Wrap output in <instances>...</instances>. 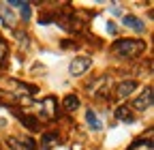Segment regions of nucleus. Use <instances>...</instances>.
<instances>
[{"instance_id":"nucleus-5","label":"nucleus","mask_w":154,"mask_h":150,"mask_svg":"<svg viewBox=\"0 0 154 150\" xmlns=\"http://www.w3.org/2000/svg\"><path fill=\"white\" fill-rule=\"evenodd\" d=\"M135 88H137V82L135 80H124V82H120V84H116V90H113V99L116 101H124L126 97H131L133 92H135Z\"/></svg>"},{"instance_id":"nucleus-9","label":"nucleus","mask_w":154,"mask_h":150,"mask_svg":"<svg viewBox=\"0 0 154 150\" xmlns=\"http://www.w3.org/2000/svg\"><path fill=\"white\" fill-rule=\"evenodd\" d=\"M122 24L128 26V28H133V30H137V32H143L146 30V24L139 20V17H135V15H124L122 17Z\"/></svg>"},{"instance_id":"nucleus-13","label":"nucleus","mask_w":154,"mask_h":150,"mask_svg":"<svg viewBox=\"0 0 154 150\" xmlns=\"http://www.w3.org/2000/svg\"><path fill=\"white\" fill-rule=\"evenodd\" d=\"M19 17H22L24 22H28L32 17V5L30 2H22V5H19Z\"/></svg>"},{"instance_id":"nucleus-17","label":"nucleus","mask_w":154,"mask_h":150,"mask_svg":"<svg viewBox=\"0 0 154 150\" xmlns=\"http://www.w3.org/2000/svg\"><path fill=\"white\" fill-rule=\"evenodd\" d=\"M15 36H17V41L22 43V47L26 49V47H28V43H30V41H28V36H26V34H22V32H15Z\"/></svg>"},{"instance_id":"nucleus-7","label":"nucleus","mask_w":154,"mask_h":150,"mask_svg":"<svg viewBox=\"0 0 154 150\" xmlns=\"http://www.w3.org/2000/svg\"><path fill=\"white\" fill-rule=\"evenodd\" d=\"M58 144H60V137H58V133H54V131H47V133L41 135V148L43 150H51Z\"/></svg>"},{"instance_id":"nucleus-6","label":"nucleus","mask_w":154,"mask_h":150,"mask_svg":"<svg viewBox=\"0 0 154 150\" xmlns=\"http://www.w3.org/2000/svg\"><path fill=\"white\" fill-rule=\"evenodd\" d=\"M109 80H107V75H103V77H99L90 88H88V92L92 97H96V99H105L107 97V88H109V84H107Z\"/></svg>"},{"instance_id":"nucleus-14","label":"nucleus","mask_w":154,"mask_h":150,"mask_svg":"<svg viewBox=\"0 0 154 150\" xmlns=\"http://www.w3.org/2000/svg\"><path fill=\"white\" fill-rule=\"evenodd\" d=\"M19 122L26 124L30 131H36V129H38V122H36V120H32V116H26V114H19Z\"/></svg>"},{"instance_id":"nucleus-16","label":"nucleus","mask_w":154,"mask_h":150,"mask_svg":"<svg viewBox=\"0 0 154 150\" xmlns=\"http://www.w3.org/2000/svg\"><path fill=\"white\" fill-rule=\"evenodd\" d=\"M7 56H9V47H7L5 39H0V69L5 67V60H7Z\"/></svg>"},{"instance_id":"nucleus-2","label":"nucleus","mask_w":154,"mask_h":150,"mask_svg":"<svg viewBox=\"0 0 154 150\" xmlns=\"http://www.w3.org/2000/svg\"><path fill=\"white\" fill-rule=\"evenodd\" d=\"M38 111H41V118L47 122H56L58 120V101L56 97H45L38 105Z\"/></svg>"},{"instance_id":"nucleus-1","label":"nucleus","mask_w":154,"mask_h":150,"mask_svg":"<svg viewBox=\"0 0 154 150\" xmlns=\"http://www.w3.org/2000/svg\"><path fill=\"white\" fill-rule=\"evenodd\" d=\"M146 49V43L139 41V39H120L111 45V54L118 56V58H126V60H133L141 56Z\"/></svg>"},{"instance_id":"nucleus-15","label":"nucleus","mask_w":154,"mask_h":150,"mask_svg":"<svg viewBox=\"0 0 154 150\" xmlns=\"http://www.w3.org/2000/svg\"><path fill=\"white\" fill-rule=\"evenodd\" d=\"M7 148H9V150H26L24 144L19 142L17 137H7Z\"/></svg>"},{"instance_id":"nucleus-11","label":"nucleus","mask_w":154,"mask_h":150,"mask_svg":"<svg viewBox=\"0 0 154 150\" xmlns=\"http://www.w3.org/2000/svg\"><path fill=\"white\" fill-rule=\"evenodd\" d=\"M77 107H79V99H77V95H66L64 97V109L69 111V114H73Z\"/></svg>"},{"instance_id":"nucleus-4","label":"nucleus","mask_w":154,"mask_h":150,"mask_svg":"<svg viewBox=\"0 0 154 150\" xmlns=\"http://www.w3.org/2000/svg\"><path fill=\"white\" fill-rule=\"evenodd\" d=\"M152 99H154V90H152V86H146V88H143V92H141V95L133 101L131 109L146 111V109H150V107H152Z\"/></svg>"},{"instance_id":"nucleus-8","label":"nucleus","mask_w":154,"mask_h":150,"mask_svg":"<svg viewBox=\"0 0 154 150\" xmlns=\"http://www.w3.org/2000/svg\"><path fill=\"white\" fill-rule=\"evenodd\" d=\"M116 118H118L120 122H126V124H133L135 122V114H133V109L126 107V105H120L118 109H116Z\"/></svg>"},{"instance_id":"nucleus-3","label":"nucleus","mask_w":154,"mask_h":150,"mask_svg":"<svg viewBox=\"0 0 154 150\" xmlns=\"http://www.w3.org/2000/svg\"><path fill=\"white\" fill-rule=\"evenodd\" d=\"M90 67H92V58H90V56H77V58H73L71 64H69V73L75 75V77H79V75L90 71Z\"/></svg>"},{"instance_id":"nucleus-12","label":"nucleus","mask_w":154,"mask_h":150,"mask_svg":"<svg viewBox=\"0 0 154 150\" xmlns=\"http://www.w3.org/2000/svg\"><path fill=\"white\" fill-rule=\"evenodd\" d=\"M128 150H154V144H152V137H148L146 142L143 139H137Z\"/></svg>"},{"instance_id":"nucleus-19","label":"nucleus","mask_w":154,"mask_h":150,"mask_svg":"<svg viewBox=\"0 0 154 150\" xmlns=\"http://www.w3.org/2000/svg\"><path fill=\"white\" fill-rule=\"evenodd\" d=\"M0 148H2V144H0Z\"/></svg>"},{"instance_id":"nucleus-18","label":"nucleus","mask_w":154,"mask_h":150,"mask_svg":"<svg viewBox=\"0 0 154 150\" xmlns=\"http://www.w3.org/2000/svg\"><path fill=\"white\" fill-rule=\"evenodd\" d=\"M107 30H109V34H118V26L113 22H107Z\"/></svg>"},{"instance_id":"nucleus-10","label":"nucleus","mask_w":154,"mask_h":150,"mask_svg":"<svg viewBox=\"0 0 154 150\" xmlns=\"http://www.w3.org/2000/svg\"><path fill=\"white\" fill-rule=\"evenodd\" d=\"M86 122H88V127H90L92 131H101V129H103V124H101L99 116H96L92 109H88V111H86Z\"/></svg>"}]
</instances>
